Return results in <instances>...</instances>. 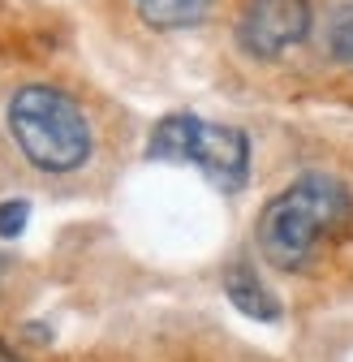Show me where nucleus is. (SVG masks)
<instances>
[{
	"label": "nucleus",
	"mask_w": 353,
	"mask_h": 362,
	"mask_svg": "<svg viewBox=\"0 0 353 362\" xmlns=\"http://www.w3.org/2000/svg\"><path fill=\"white\" fill-rule=\"evenodd\" d=\"M0 362H18V358H13V349H9L5 341H0Z\"/></svg>",
	"instance_id": "obj_9"
},
{
	"label": "nucleus",
	"mask_w": 353,
	"mask_h": 362,
	"mask_svg": "<svg viewBox=\"0 0 353 362\" xmlns=\"http://www.w3.org/2000/svg\"><path fill=\"white\" fill-rule=\"evenodd\" d=\"M151 160L194 164L215 190L237 194L250 177V139L237 125L203 121L194 112H168L147 139Z\"/></svg>",
	"instance_id": "obj_3"
},
{
	"label": "nucleus",
	"mask_w": 353,
	"mask_h": 362,
	"mask_svg": "<svg viewBox=\"0 0 353 362\" xmlns=\"http://www.w3.org/2000/svg\"><path fill=\"white\" fill-rule=\"evenodd\" d=\"M328 52L345 69H353V0H345V5L332 13V22H328Z\"/></svg>",
	"instance_id": "obj_7"
},
{
	"label": "nucleus",
	"mask_w": 353,
	"mask_h": 362,
	"mask_svg": "<svg viewBox=\"0 0 353 362\" xmlns=\"http://www.w3.org/2000/svg\"><path fill=\"white\" fill-rule=\"evenodd\" d=\"M0 281H5V263H0Z\"/></svg>",
	"instance_id": "obj_10"
},
{
	"label": "nucleus",
	"mask_w": 353,
	"mask_h": 362,
	"mask_svg": "<svg viewBox=\"0 0 353 362\" xmlns=\"http://www.w3.org/2000/svg\"><path fill=\"white\" fill-rule=\"evenodd\" d=\"M129 5L155 30H181V26H194L207 18L211 0H129Z\"/></svg>",
	"instance_id": "obj_6"
},
{
	"label": "nucleus",
	"mask_w": 353,
	"mask_h": 362,
	"mask_svg": "<svg viewBox=\"0 0 353 362\" xmlns=\"http://www.w3.org/2000/svg\"><path fill=\"white\" fill-rule=\"evenodd\" d=\"M353 224V194L328 173H306L263 203L254 220V246L280 272H297L319 250L340 242Z\"/></svg>",
	"instance_id": "obj_1"
},
{
	"label": "nucleus",
	"mask_w": 353,
	"mask_h": 362,
	"mask_svg": "<svg viewBox=\"0 0 353 362\" xmlns=\"http://www.w3.org/2000/svg\"><path fill=\"white\" fill-rule=\"evenodd\" d=\"M306 30H311V0H246L237 13V43L263 61L297 48Z\"/></svg>",
	"instance_id": "obj_4"
},
{
	"label": "nucleus",
	"mask_w": 353,
	"mask_h": 362,
	"mask_svg": "<svg viewBox=\"0 0 353 362\" xmlns=\"http://www.w3.org/2000/svg\"><path fill=\"white\" fill-rule=\"evenodd\" d=\"M5 125L18 151L39 173H73L91 156V121H86L82 104L65 95L61 86L30 82L13 90V100L5 108Z\"/></svg>",
	"instance_id": "obj_2"
},
{
	"label": "nucleus",
	"mask_w": 353,
	"mask_h": 362,
	"mask_svg": "<svg viewBox=\"0 0 353 362\" xmlns=\"http://www.w3.org/2000/svg\"><path fill=\"white\" fill-rule=\"evenodd\" d=\"M225 293H229V302L246 315V320H254V324H276L280 315H285L280 298L258 281V272L250 263H233L225 272Z\"/></svg>",
	"instance_id": "obj_5"
},
{
	"label": "nucleus",
	"mask_w": 353,
	"mask_h": 362,
	"mask_svg": "<svg viewBox=\"0 0 353 362\" xmlns=\"http://www.w3.org/2000/svg\"><path fill=\"white\" fill-rule=\"evenodd\" d=\"M30 220V203L26 199H0V238H18Z\"/></svg>",
	"instance_id": "obj_8"
}]
</instances>
